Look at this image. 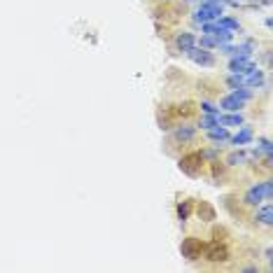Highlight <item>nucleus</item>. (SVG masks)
Segmentation results:
<instances>
[{
    "instance_id": "nucleus-22",
    "label": "nucleus",
    "mask_w": 273,
    "mask_h": 273,
    "mask_svg": "<svg viewBox=\"0 0 273 273\" xmlns=\"http://www.w3.org/2000/svg\"><path fill=\"white\" fill-rule=\"evenodd\" d=\"M201 110L206 115H219V108L215 103H210V101H201Z\"/></svg>"
},
{
    "instance_id": "nucleus-13",
    "label": "nucleus",
    "mask_w": 273,
    "mask_h": 273,
    "mask_svg": "<svg viewBox=\"0 0 273 273\" xmlns=\"http://www.w3.org/2000/svg\"><path fill=\"white\" fill-rule=\"evenodd\" d=\"M250 68H255L252 59H247V56H231V61H229V72H238V75H243V72H247Z\"/></svg>"
},
{
    "instance_id": "nucleus-16",
    "label": "nucleus",
    "mask_w": 273,
    "mask_h": 273,
    "mask_svg": "<svg viewBox=\"0 0 273 273\" xmlns=\"http://www.w3.org/2000/svg\"><path fill=\"white\" fill-rule=\"evenodd\" d=\"M191 210H194V203H191L189 198H185V201H180L175 206V213H178V219H180V222H187V219L191 217Z\"/></svg>"
},
{
    "instance_id": "nucleus-3",
    "label": "nucleus",
    "mask_w": 273,
    "mask_h": 273,
    "mask_svg": "<svg viewBox=\"0 0 273 273\" xmlns=\"http://www.w3.org/2000/svg\"><path fill=\"white\" fill-rule=\"evenodd\" d=\"M271 198H273V180H262V182H255V185L247 187L245 196H243V203L257 208L259 203L271 201Z\"/></svg>"
},
{
    "instance_id": "nucleus-11",
    "label": "nucleus",
    "mask_w": 273,
    "mask_h": 273,
    "mask_svg": "<svg viewBox=\"0 0 273 273\" xmlns=\"http://www.w3.org/2000/svg\"><path fill=\"white\" fill-rule=\"evenodd\" d=\"M243 87H247V89H257V87H262L264 84V70L262 68H250L247 72H243Z\"/></svg>"
},
{
    "instance_id": "nucleus-7",
    "label": "nucleus",
    "mask_w": 273,
    "mask_h": 273,
    "mask_svg": "<svg viewBox=\"0 0 273 273\" xmlns=\"http://www.w3.org/2000/svg\"><path fill=\"white\" fill-rule=\"evenodd\" d=\"M203 250H206V243H203L201 238H194V236L185 238L182 240V245H180V252H182V257H185L187 262H196V259H201Z\"/></svg>"
},
{
    "instance_id": "nucleus-2",
    "label": "nucleus",
    "mask_w": 273,
    "mask_h": 273,
    "mask_svg": "<svg viewBox=\"0 0 273 273\" xmlns=\"http://www.w3.org/2000/svg\"><path fill=\"white\" fill-rule=\"evenodd\" d=\"M247 101H252V91L247 87H238V89H231V93L222 96L219 98V110H227V112H240L245 108Z\"/></svg>"
},
{
    "instance_id": "nucleus-5",
    "label": "nucleus",
    "mask_w": 273,
    "mask_h": 273,
    "mask_svg": "<svg viewBox=\"0 0 273 273\" xmlns=\"http://www.w3.org/2000/svg\"><path fill=\"white\" fill-rule=\"evenodd\" d=\"M198 136V126L189 124V121H182V124H173V131H170V142L175 145H189L194 142Z\"/></svg>"
},
{
    "instance_id": "nucleus-6",
    "label": "nucleus",
    "mask_w": 273,
    "mask_h": 273,
    "mask_svg": "<svg viewBox=\"0 0 273 273\" xmlns=\"http://www.w3.org/2000/svg\"><path fill=\"white\" fill-rule=\"evenodd\" d=\"M203 259H208L210 264H227L229 262V250L222 240H210V243H206Z\"/></svg>"
},
{
    "instance_id": "nucleus-20",
    "label": "nucleus",
    "mask_w": 273,
    "mask_h": 273,
    "mask_svg": "<svg viewBox=\"0 0 273 273\" xmlns=\"http://www.w3.org/2000/svg\"><path fill=\"white\" fill-rule=\"evenodd\" d=\"M219 124V115H206L201 121H198V129H213V126H217Z\"/></svg>"
},
{
    "instance_id": "nucleus-21",
    "label": "nucleus",
    "mask_w": 273,
    "mask_h": 273,
    "mask_svg": "<svg viewBox=\"0 0 273 273\" xmlns=\"http://www.w3.org/2000/svg\"><path fill=\"white\" fill-rule=\"evenodd\" d=\"M271 140H268V138H259V140H257V152H264L266 154V157H271Z\"/></svg>"
},
{
    "instance_id": "nucleus-14",
    "label": "nucleus",
    "mask_w": 273,
    "mask_h": 273,
    "mask_svg": "<svg viewBox=\"0 0 273 273\" xmlns=\"http://www.w3.org/2000/svg\"><path fill=\"white\" fill-rule=\"evenodd\" d=\"M229 138H231L229 129H227V126H222V124L213 126V129H208V140H213V142H229Z\"/></svg>"
},
{
    "instance_id": "nucleus-17",
    "label": "nucleus",
    "mask_w": 273,
    "mask_h": 273,
    "mask_svg": "<svg viewBox=\"0 0 273 273\" xmlns=\"http://www.w3.org/2000/svg\"><path fill=\"white\" fill-rule=\"evenodd\" d=\"M219 124L229 129V126L245 124V119H243V115H240V112H229V115H219Z\"/></svg>"
},
{
    "instance_id": "nucleus-4",
    "label": "nucleus",
    "mask_w": 273,
    "mask_h": 273,
    "mask_svg": "<svg viewBox=\"0 0 273 273\" xmlns=\"http://www.w3.org/2000/svg\"><path fill=\"white\" fill-rule=\"evenodd\" d=\"M203 164H206V159H203V154L198 152V150L185 152L180 159H178V166H180V170L185 175H189V178H198V175L203 173Z\"/></svg>"
},
{
    "instance_id": "nucleus-15",
    "label": "nucleus",
    "mask_w": 273,
    "mask_h": 273,
    "mask_svg": "<svg viewBox=\"0 0 273 273\" xmlns=\"http://www.w3.org/2000/svg\"><path fill=\"white\" fill-rule=\"evenodd\" d=\"M196 213H198V217L203 219V222H213V219H217V213H215V208L210 206L208 201H201L196 206Z\"/></svg>"
},
{
    "instance_id": "nucleus-23",
    "label": "nucleus",
    "mask_w": 273,
    "mask_h": 273,
    "mask_svg": "<svg viewBox=\"0 0 273 273\" xmlns=\"http://www.w3.org/2000/svg\"><path fill=\"white\" fill-rule=\"evenodd\" d=\"M264 259H266L268 264L273 262V250H271V247H266V250H264Z\"/></svg>"
},
{
    "instance_id": "nucleus-1",
    "label": "nucleus",
    "mask_w": 273,
    "mask_h": 273,
    "mask_svg": "<svg viewBox=\"0 0 273 273\" xmlns=\"http://www.w3.org/2000/svg\"><path fill=\"white\" fill-rule=\"evenodd\" d=\"M224 0H203L196 10L191 12V19L196 23H208V21H217L224 14Z\"/></svg>"
},
{
    "instance_id": "nucleus-24",
    "label": "nucleus",
    "mask_w": 273,
    "mask_h": 273,
    "mask_svg": "<svg viewBox=\"0 0 273 273\" xmlns=\"http://www.w3.org/2000/svg\"><path fill=\"white\" fill-rule=\"evenodd\" d=\"M185 3H203V0H185Z\"/></svg>"
},
{
    "instance_id": "nucleus-9",
    "label": "nucleus",
    "mask_w": 273,
    "mask_h": 273,
    "mask_svg": "<svg viewBox=\"0 0 273 273\" xmlns=\"http://www.w3.org/2000/svg\"><path fill=\"white\" fill-rule=\"evenodd\" d=\"M255 224H259V227H271L273 224V208L268 201L259 203L255 210Z\"/></svg>"
},
{
    "instance_id": "nucleus-8",
    "label": "nucleus",
    "mask_w": 273,
    "mask_h": 273,
    "mask_svg": "<svg viewBox=\"0 0 273 273\" xmlns=\"http://www.w3.org/2000/svg\"><path fill=\"white\" fill-rule=\"evenodd\" d=\"M187 56H189L191 61H194V63H196V66H201V68H213L215 66V56L210 54V52L208 49H203V47H191L189 52H187Z\"/></svg>"
},
{
    "instance_id": "nucleus-10",
    "label": "nucleus",
    "mask_w": 273,
    "mask_h": 273,
    "mask_svg": "<svg viewBox=\"0 0 273 273\" xmlns=\"http://www.w3.org/2000/svg\"><path fill=\"white\" fill-rule=\"evenodd\" d=\"M191 47H196V35L189 33V31H180V33H175V49L187 54Z\"/></svg>"
},
{
    "instance_id": "nucleus-18",
    "label": "nucleus",
    "mask_w": 273,
    "mask_h": 273,
    "mask_svg": "<svg viewBox=\"0 0 273 273\" xmlns=\"http://www.w3.org/2000/svg\"><path fill=\"white\" fill-rule=\"evenodd\" d=\"M224 164L231 166V168H234V166H243V164H247V154L243 152V150H236V152H231L229 157L224 159Z\"/></svg>"
},
{
    "instance_id": "nucleus-19",
    "label": "nucleus",
    "mask_w": 273,
    "mask_h": 273,
    "mask_svg": "<svg viewBox=\"0 0 273 273\" xmlns=\"http://www.w3.org/2000/svg\"><path fill=\"white\" fill-rule=\"evenodd\" d=\"M217 23H219V26H224V28H229V31H234V33H236V31H240L238 19H234V17H224V14H222V17L217 19Z\"/></svg>"
},
{
    "instance_id": "nucleus-12",
    "label": "nucleus",
    "mask_w": 273,
    "mask_h": 273,
    "mask_svg": "<svg viewBox=\"0 0 273 273\" xmlns=\"http://www.w3.org/2000/svg\"><path fill=\"white\" fill-rule=\"evenodd\" d=\"M252 140H255V131H252V126H245V124H240L238 133L229 138V142H231V145H236V147H243V145H250Z\"/></svg>"
}]
</instances>
